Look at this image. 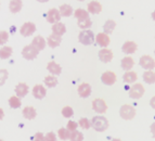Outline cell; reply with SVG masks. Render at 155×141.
<instances>
[{
  "mask_svg": "<svg viewBox=\"0 0 155 141\" xmlns=\"http://www.w3.org/2000/svg\"><path fill=\"white\" fill-rule=\"evenodd\" d=\"M91 127L97 131H104L109 128V121L104 116H94L91 119Z\"/></svg>",
  "mask_w": 155,
  "mask_h": 141,
  "instance_id": "6da1fadb",
  "label": "cell"
},
{
  "mask_svg": "<svg viewBox=\"0 0 155 141\" xmlns=\"http://www.w3.org/2000/svg\"><path fill=\"white\" fill-rule=\"evenodd\" d=\"M94 39H96L94 34L90 29H83L79 33V36H78V40L80 41V44L85 45V46L92 45L94 42Z\"/></svg>",
  "mask_w": 155,
  "mask_h": 141,
  "instance_id": "7a4b0ae2",
  "label": "cell"
},
{
  "mask_svg": "<svg viewBox=\"0 0 155 141\" xmlns=\"http://www.w3.org/2000/svg\"><path fill=\"white\" fill-rule=\"evenodd\" d=\"M38 53H39V50H37L33 45L25 46L23 48V50H22V55H23V58L25 60H28V61L36 59Z\"/></svg>",
  "mask_w": 155,
  "mask_h": 141,
  "instance_id": "3957f363",
  "label": "cell"
},
{
  "mask_svg": "<svg viewBox=\"0 0 155 141\" xmlns=\"http://www.w3.org/2000/svg\"><path fill=\"white\" fill-rule=\"evenodd\" d=\"M119 115L124 119H132L136 115V110L131 105L124 104L119 110Z\"/></svg>",
  "mask_w": 155,
  "mask_h": 141,
  "instance_id": "277c9868",
  "label": "cell"
},
{
  "mask_svg": "<svg viewBox=\"0 0 155 141\" xmlns=\"http://www.w3.org/2000/svg\"><path fill=\"white\" fill-rule=\"evenodd\" d=\"M143 95H144V87L141 84H134L129 89V97L134 100L140 99Z\"/></svg>",
  "mask_w": 155,
  "mask_h": 141,
  "instance_id": "5b68a950",
  "label": "cell"
},
{
  "mask_svg": "<svg viewBox=\"0 0 155 141\" xmlns=\"http://www.w3.org/2000/svg\"><path fill=\"white\" fill-rule=\"evenodd\" d=\"M36 32V25L33 22H26L20 28V34L23 37H28L31 36L34 33Z\"/></svg>",
  "mask_w": 155,
  "mask_h": 141,
  "instance_id": "8992f818",
  "label": "cell"
},
{
  "mask_svg": "<svg viewBox=\"0 0 155 141\" xmlns=\"http://www.w3.org/2000/svg\"><path fill=\"white\" fill-rule=\"evenodd\" d=\"M139 64L141 67H143L147 71H151V69H155V61L152 56L150 55H142L140 58Z\"/></svg>",
  "mask_w": 155,
  "mask_h": 141,
  "instance_id": "52a82bcc",
  "label": "cell"
},
{
  "mask_svg": "<svg viewBox=\"0 0 155 141\" xmlns=\"http://www.w3.org/2000/svg\"><path fill=\"white\" fill-rule=\"evenodd\" d=\"M61 18H62V16H61L60 11L58 10V9H50L46 15L47 22H49V23H51V24H54V23L60 22Z\"/></svg>",
  "mask_w": 155,
  "mask_h": 141,
  "instance_id": "ba28073f",
  "label": "cell"
},
{
  "mask_svg": "<svg viewBox=\"0 0 155 141\" xmlns=\"http://www.w3.org/2000/svg\"><path fill=\"white\" fill-rule=\"evenodd\" d=\"M101 80L104 85H107V86H112L116 82V75L115 73L111 72V71H107V72H104L101 76Z\"/></svg>",
  "mask_w": 155,
  "mask_h": 141,
  "instance_id": "9c48e42d",
  "label": "cell"
},
{
  "mask_svg": "<svg viewBox=\"0 0 155 141\" xmlns=\"http://www.w3.org/2000/svg\"><path fill=\"white\" fill-rule=\"evenodd\" d=\"M92 109L97 113H105L107 110V104L103 99H96L92 102Z\"/></svg>",
  "mask_w": 155,
  "mask_h": 141,
  "instance_id": "30bf717a",
  "label": "cell"
},
{
  "mask_svg": "<svg viewBox=\"0 0 155 141\" xmlns=\"http://www.w3.org/2000/svg\"><path fill=\"white\" fill-rule=\"evenodd\" d=\"M94 40H96V42L101 47V48H106V47L110 45L111 39H110L109 35L103 32V33H99L98 35H97V37H96Z\"/></svg>",
  "mask_w": 155,
  "mask_h": 141,
  "instance_id": "8fae6325",
  "label": "cell"
},
{
  "mask_svg": "<svg viewBox=\"0 0 155 141\" xmlns=\"http://www.w3.org/2000/svg\"><path fill=\"white\" fill-rule=\"evenodd\" d=\"M99 59L104 63H109L113 59V52L107 48H102L99 51Z\"/></svg>",
  "mask_w": 155,
  "mask_h": 141,
  "instance_id": "7c38bea8",
  "label": "cell"
},
{
  "mask_svg": "<svg viewBox=\"0 0 155 141\" xmlns=\"http://www.w3.org/2000/svg\"><path fill=\"white\" fill-rule=\"evenodd\" d=\"M47 90L42 85H35L33 88V96L34 98H36L38 100H41L46 97Z\"/></svg>",
  "mask_w": 155,
  "mask_h": 141,
  "instance_id": "4fadbf2b",
  "label": "cell"
},
{
  "mask_svg": "<svg viewBox=\"0 0 155 141\" xmlns=\"http://www.w3.org/2000/svg\"><path fill=\"white\" fill-rule=\"evenodd\" d=\"M61 41H62V37L52 33V35H50V36L48 37V39H47V45H48L50 48H57V47L60 46Z\"/></svg>",
  "mask_w": 155,
  "mask_h": 141,
  "instance_id": "5bb4252c",
  "label": "cell"
},
{
  "mask_svg": "<svg viewBox=\"0 0 155 141\" xmlns=\"http://www.w3.org/2000/svg\"><path fill=\"white\" fill-rule=\"evenodd\" d=\"M138 46L134 41H126L122 47V50L125 54H132L137 51Z\"/></svg>",
  "mask_w": 155,
  "mask_h": 141,
  "instance_id": "9a60e30c",
  "label": "cell"
},
{
  "mask_svg": "<svg viewBox=\"0 0 155 141\" xmlns=\"http://www.w3.org/2000/svg\"><path fill=\"white\" fill-rule=\"evenodd\" d=\"M87 9H88V12L91 13V14H99V13L102 11V5L99 1H96V0H93V1H90L87 5Z\"/></svg>",
  "mask_w": 155,
  "mask_h": 141,
  "instance_id": "2e32d148",
  "label": "cell"
},
{
  "mask_svg": "<svg viewBox=\"0 0 155 141\" xmlns=\"http://www.w3.org/2000/svg\"><path fill=\"white\" fill-rule=\"evenodd\" d=\"M78 95L81 98H88L91 95V86L87 82H83L78 87Z\"/></svg>",
  "mask_w": 155,
  "mask_h": 141,
  "instance_id": "e0dca14e",
  "label": "cell"
},
{
  "mask_svg": "<svg viewBox=\"0 0 155 141\" xmlns=\"http://www.w3.org/2000/svg\"><path fill=\"white\" fill-rule=\"evenodd\" d=\"M28 93V86L25 82H20L15 87V96L18 98H23Z\"/></svg>",
  "mask_w": 155,
  "mask_h": 141,
  "instance_id": "ac0fdd59",
  "label": "cell"
},
{
  "mask_svg": "<svg viewBox=\"0 0 155 141\" xmlns=\"http://www.w3.org/2000/svg\"><path fill=\"white\" fill-rule=\"evenodd\" d=\"M47 69L49 71V73L51 75H60L61 74V72H62V67L60 66L59 64H58L57 62L54 61H51L48 63V65H47Z\"/></svg>",
  "mask_w": 155,
  "mask_h": 141,
  "instance_id": "d6986e66",
  "label": "cell"
},
{
  "mask_svg": "<svg viewBox=\"0 0 155 141\" xmlns=\"http://www.w3.org/2000/svg\"><path fill=\"white\" fill-rule=\"evenodd\" d=\"M65 32H66V27H65V24H63L62 22L52 24V33L53 34L62 37V35H64Z\"/></svg>",
  "mask_w": 155,
  "mask_h": 141,
  "instance_id": "ffe728a7",
  "label": "cell"
},
{
  "mask_svg": "<svg viewBox=\"0 0 155 141\" xmlns=\"http://www.w3.org/2000/svg\"><path fill=\"white\" fill-rule=\"evenodd\" d=\"M22 7H23L22 0H11L9 3V10L11 13H18L22 10Z\"/></svg>",
  "mask_w": 155,
  "mask_h": 141,
  "instance_id": "44dd1931",
  "label": "cell"
},
{
  "mask_svg": "<svg viewBox=\"0 0 155 141\" xmlns=\"http://www.w3.org/2000/svg\"><path fill=\"white\" fill-rule=\"evenodd\" d=\"M31 45H33V46L35 47L37 50L41 51V50H44V49H45V47H46L47 41L45 40L41 36H36L35 38L33 39V41H31Z\"/></svg>",
  "mask_w": 155,
  "mask_h": 141,
  "instance_id": "7402d4cb",
  "label": "cell"
},
{
  "mask_svg": "<svg viewBox=\"0 0 155 141\" xmlns=\"http://www.w3.org/2000/svg\"><path fill=\"white\" fill-rule=\"evenodd\" d=\"M23 116L26 118V119H34V118L36 117L37 113H36V110L33 108V106H25L23 109Z\"/></svg>",
  "mask_w": 155,
  "mask_h": 141,
  "instance_id": "603a6c76",
  "label": "cell"
},
{
  "mask_svg": "<svg viewBox=\"0 0 155 141\" xmlns=\"http://www.w3.org/2000/svg\"><path fill=\"white\" fill-rule=\"evenodd\" d=\"M123 78H124V82H126V84H134V82H136V80L138 79V75L136 72L127 71L124 76H123Z\"/></svg>",
  "mask_w": 155,
  "mask_h": 141,
  "instance_id": "cb8c5ba5",
  "label": "cell"
},
{
  "mask_svg": "<svg viewBox=\"0 0 155 141\" xmlns=\"http://www.w3.org/2000/svg\"><path fill=\"white\" fill-rule=\"evenodd\" d=\"M120 65H122L123 69H125V71H130V69L134 67V59H132L131 56H125L124 59L122 60V63H120Z\"/></svg>",
  "mask_w": 155,
  "mask_h": 141,
  "instance_id": "d4e9b609",
  "label": "cell"
},
{
  "mask_svg": "<svg viewBox=\"0 0 155 141\" xmlns=\"http://www.w3.org/2000/svg\"><path fill=\"white\" fill-rule=\"evenodd\" d=\"M13 49L9 46H2L0 48V59L7 60L12 55Z\"/></svg>",
  "mask_w": 155,
  "mask_h": 141,
  "instance_id": "484cf974",
  "label": "cell"
},
{
  "mask_svg": "<svg viewBox=\"0 0 155 141\" xmlns=\"http://www.w3.org/2000/svg\"><path fill=\"white\" fill-rule=\"evenodd\" d=\"M60 14L61 16H64V18H67V16H71L73 14V8L70 5H60Z\"/></svg>",
  "mask_w": 155,
  "mask_h": 141,
  "instance_id": "4316f807",
  "label": "cell"
},
{
  "mask_svg": "<svg viewBox=\"0 0 155 141\" xmlns=\"http://www.w3.org/2000/svg\"><path fill=\"white\" fill-rule=\"evenodd\" d=\"M143 80H144L147 84H154L155 82V72H153L152 69L151 71H145L144 74H143Z\"/></svg>",
  "mask_w": 155,
  "mask_h": 141,
  "instance_id": "83f0119b",
  "label": "cell"
},
{
  "mask_svg": "<svg viewBox=\"0 0 155 141\" xmlns=\"http://www.w3.org/2000/svg\"><path fill=\"white\" fill-rule=\"evenodd\" d=\"M74 16L77 18V21L85 20V18H89V12L87 10H85V9H77L74 12Z\"/></svg>",
  "mask_w": 155,
  "mask_h": 141,
  "instance_id": "f1b7e54d",
  "label": "cell"
},
{
  "mask_svg": "<svg viewBox=\"0 0 155 141\" xmlns=\"http://www.w3.org/2000/svg\"><path fill=\"white\" fill-rule=\"evenodd\" d=\"M115 26H116V23H115L113 20L106 21L105 24H104V26H103L104 33L107 34V35H109V34H112L114 29H115Z\"/></svg>",
  "mask_w": 155,
  "mask_h": 141,
  "instance_id": "f546056e",
  "label": "cell"
},
{
  "mask_svg": "<svg viewBox=\"0 0 155 141\" xmlns=\"http://www.w3.org/2000/svg\"><path fill=\"white\" fill-rule=\"evenodd\" d=\"M45 85L47 87L49 88H53L58 85V78L54 76V75H49L45 78Z\"/></svg>",
  "mask_w": 155,
  "mask_h": 141,
  "instance_id": "4dcf8cb0",
  "label": "cell"
},
{
  "mask_svg": "<svg viewBox=\"0 0 155 141\" xmlns=\"http://www.w3.org/2000/svg\"><path fill=\"white\" fill-rule=\"evenodd\" d=\"M9 105H10V108H12V109H18L22 105L21 99H20L18 96H12V97L9 99Z\"/></svg>",
  "mask_w": 155,
  "mask_h": 141,
  "instance_id": "1f68e13d",
  "label": "cell"
},
{
  "mask_svg": "<svg viewBox=\"0 0 155 141\" xmlns=\"http://www.w3.org/2000/svg\"><path fill=\"white\" fill-rule=\"evenodd\" d=\"M77 25L79 28L81 29H89L92 25V22H91L90 18H85V20H80V21H77Z\"/></svg>",
  "mask_w": 155,
  "mask_h": 141,
  "instance_id": "d6a6232c",
  "label": "cell"
},
{
  "mask_svg": "<svg viewBox=\"0 0 155 141\" xmlns=\"http://www.w3.org/2000/svg\"><path fill=\"white\" fill-rule=\"evenodd\" d=\"M71 141H83L84 140V135L81 133H79L78 130L72 131L70 136Z\"/></svg>",
  "mask_w": 155,
  "mask_h": 141,
  "instance_id": "836d02e7",
  "label": "cell"
},
{
  "mask_svg": "<svg viewBox=\"0 0 155 141\" xmlns=\"http://www.w3.org/2000/svg\"><path fill=\"white\" fill-rule=\"evenodd\" d=\"M58 135H59L60 139H62V140H67V139H70L71 131L67 130L66 128H61V129H59V131H58Z\"/></svg>",
  "mask_w": 155,
  "mask_h": 141,
  "instance_id": "e575fe53",
  "label": "cell"
},
{
  "mask_svg": "<svg viewBox=\"0 0 155 141\" xmlns=\"http://www.w3.org/2000/svg\"><path fill=\"white\" fill-rule=\"evenodd\" d=\"M78 125H79L83 129H89L91 127V121H89L88 118L83 117V118H80L79 119Z\"/></svg>",
  "mask_w": 155,
  "mask_h": 141,
  "instance_id": "d590c367",
  "label": "cell"
},
{
  "mask_svg": "<svg viewBox=\"0 0 155 141\" xmlns=\"http://www.w3.org/2000/svg\"><path fill=\"white\" fill-rule=\"evenodd\" d=\"M9 39V33L7 31H0V46H5Z\"/></svg>",
  "mask_w": 155,
  "mask_h": 141,
  "instance_id": "8d00e7d4",
  "label": "cell"
},
{
  "mask_svg": "<svg viewBox=\"0 0 155 141\" xmlns=\"http://www.w3.org/2000/svg\"><path fill=\"white\" fill-rule=\"evenodd\" d=\"M8 76H9V73L7 69H0V86L5 85V80L8 79Z\"/></svg>",
  "mask_w": 155,
  "mask_h": 141,
  "instance_id": "74e56055",
  "label": "cell"
},
{
  "mask_svg": "<svg viewBox=\"0 0 155 141\" xmlns=\"http://www.w3.org/2000/svg\"><path fill=\"white\" fill-rule=\"evenodd\" d=\"M73 114H74V111H73V109L71 106H65V108L62 109V115L64 117L70 118L73 116Z\"/></svg>",
  "mask_w": 155,
  "mask_h": 141,
  "instance_id": "f35d334b",
  "label": "cell"
},
{
  "mask_svg": "<svg viewBox=\"0 0 155 141\" xmlns=\"http://www.w3.org/2000/svg\"><path fill=\"white\" fill-rule=\"evenodd\" d=\"M77 127H78V123H76V122H68L66 126V129L72 133V131L77 130Z\"/></svg>",
  "mask_w": 155,
  "mask_h": 141,
  "instance_id": "ab89813d",
  "label": "cell"
},
{
  "mask_svg": "<svg viewBox=\"0 0 155 141\" xmlns=\"http://www.w3.org/2000/svg\"><path fill=\"white\" fill-rule=\"evenodd\" d=\"M45 141H57V136L53 133H48L45 136Z\"/></svg>",
  "mask_w": 155,
  "mask_h": 141,
  "instance_id": "60d3db41",
  "label": "cell"
},
{
  "mask_svg": "<svg viewBox=\"0 0 155 141\" xmlns=\"http://www.w3.org/2000/svg\"><path fill=\"white\" fill-rule=\"evenodd\" d=\"M34 141H45V136L44 133H37L35 135V138H34Z\"/></svg>",
  "mask_w": 155,
  "mask_h": 141,
  "instance_id": "b9f144b4",
  "label": "cell"
},
{
  "mask_svg": "<svg viewBox=\"0 0 155 141\" xmlns=\"http://www.w3.org/2000/svg\"><path fill=\"white\" fill-rule=\"evenodd\" d=\"M151 133H152L153 138L155 139V123H153L152 125H151Z\"/></svg>",
  "mask_w": 155,
  "mask_h": 141,
  "instance_id": "7bdbcfd3",
  "label": "cell"
},
{
  "mask_svg": "<svg viewBox=\"0 0 155 141\" xmlns=\"http://www.w3.org/2000/svg\"><path fill=\"white\" fill-rule=\"evenodd\" d=\"M150 104H151V106H152V108L155 110V97H153L152 99H151V101H150Z\"/></svg>",
  "mask_w": 155,
  "mask_h": 141,
  "instance_id": "ee69618b",
  "label": "cell"
},
{
  "mask_svg": "<svg viewBox=\"0 0 155 141\" xmlns=\"http://www.w3.org/2000/svg\"><path fill=\"white\" fill-rule=\"evenodd\" d=\"M5 117V112H3V110L1 108H0V121L2 119V118Z\"/></svg>",
  "mask_w": 155,
  "mask_h": 141,
  "instance_id": "f6af8a7d",
  "label": "cell"
},
{
  "mask_svg": "<svg viewBox=\"0 0 155 141\" xmlns=\"http://www.w3.org/2000/svg\"><path fill=\"white\" fill-rule=\"evenodd\" d=\"M37 1H38V2H48L49 0H37Z\"/></svg>",
  "mask_w": 155,
  "mask_h": 141,
  "instance_id": "bcb514c9",
  "label": "cell"
},
{
  "mask_svg": "<svg viewBox=\"0 0 155 141\" xmlns=\"http://www.w3.org/2000/svg\"><path fill=\"white\" fill-rule=\"evenodd\" d=\"M152 18L155 21V11H153V12H152Z\"/></svg>",
  "mask_w": 155,
  "mask_h": 141,
  "instance_id": "7dc6e473",
  "label": "cell"
},
{
  "mask_svg": "<svg viewBox=\"0 0 155 141\" xmlns=\"http://www.w3.org/2000/svg\"><path fill=\"white\" fill-rule=\"evenodd\" d=\"M112 141H122V140H120V139H113Z\"/></svg>",
  "mask_w": 155,
  "mask_h": 141,
  "instance_id": "c3c4849f",
  "label": "cell"
},
{
  "mask_svg": "<svg viewBox=\"0 0 155 141\" xmlns=\"http://www.w3.org/2000/svg\"><path fill=\"white\" fill-rule=\"evenodd\" d=\"M78 1H85V0H78Z\"/></svg>",
  "mask_w": 155,
  "mask_h": 141,
  "instance_id": "681fc988",
  "label": "cell"
},
{
  "mask_svg": "<svg viewBox=\"0 0 155 141\" xmlns=\"http://www.w3.org/2000/svg\"><path fill=\"white\" fill-rule=\"evenodd\" d=\"M0 141H3V140H1V139H0Z\"/></svg>",
  "mask_w": 155,
  "mask_h": 141,
  "instance_id": "f907efd6",
  "label": "cell"
},
{
  "mask_svg": "<svg viewBox=\"0 0 155 141\" xmlns=\"http://www.w3.org/2000/svg\"><path fill=\"white\" fill-rule=\"evenodd\" d=\"M154 53H155V51H154Z\"/></svg>",
  "mask_w": 155,
  "mask_h": 141,
  "instance_id": "816d5d0a",
  "label": "cell"
}]
</instances>
